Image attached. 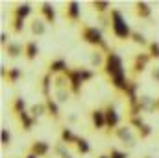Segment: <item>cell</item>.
<instances>
[{"mask_svg": "<svg viewBox=\"0 0 159 158\" xmlns=\"http://www.w3.org/2000/svg\"><path fill=\"white\" fill-rule=\"evenodd\" d=\"M104 73H106V77L109 78L111 86H113L117 91L124 93V89H126L129 78L126 77V69H124V62H122L120 54H117L115 50L107 52V56H106V65H104Z\"/></svg>", "mask_w": 159, "mask_h": 158, "instance_id": "cell-1", "label": "cell"}, {"mask_svg": "<svg viewBox=\"0 0 159 158\" xmlns=\"http://www.w3.org/2000/svg\"><path fill=\"white\" fill-rule=\"evenodd\" d=\"M80 37H81L83 43H87V45H91V47H94V48H98V50H104L106 54L111 52V48H109V45H107V39L104 37V34H102V30H100L98 26H89V24L81 26Z\"/></svg>", "mask_w": 159, "mask_h": 158, "instance_id": "cell-2", "label": "cell"}, {"mask_svg": "<svg viewBox=\"0 0 159 158\" xmlns=\"http://www.w3.org/2000/svg\"><path fill=\"white\" fill-rule=\"evenodd\" d=\"M109 19H111V32H113V36L117 37L119 41H128L131 39V34H133V30H131V26L128 24V21H126V17L122 15V11L120 9H111L109 11Z\"/></svg>", "mask_w": 159, "mask_h": 158, "instance_id": "cell-3", "label": "cell"}, {"mask_svg": "<svg viewBox=\"0 0 159 158\" xmlns=\"http://www.w3.org/2000/svg\"><path fill=\"white\" fill-rule=\"evenodd\" d=\"M113 136L119 140L124 147H128V149H133L137 145V140H139V136L133 132V128L129 125H120L119 128H115Z\"/></svg>", "mask_w": 159, "mask_h": 158, "instance_id": "cell-4", "label": "cell"}, {"mask_svg": "<svg viewBox=\"0 0 159 158\" xmlns=\"http://www.w3.org/2000/svg\"><path fill=\"white\" fill-rule=\"evenodd\" d=\"M150 62H152V56L148 54V50L146 52H137L135 56H133V62H131V73H133V77H139V75H143L144 71H146V67L150 65Z\"/></svg>", "mask_w": 159, "mask_h": 158, "instance_id": "cell-5", "label": "cell"}, {"mask_svg": "<svg viewBox=\"0 0 159 158\" xmlns=\"http://www.w3.org/2000/svg\"><path fill=\"white\" fill-rule=\"evenodd\" d=\"M104 112H106V123H107V134H113L115 128L120 126V114L117 112V108H115L111 102L106 104Z\"/></svg>", "mask_w": 159, "mask_h": 158, "instance_id": "cell-6", "label": "cell"}, {"mask_svg": "<svg viewBox=\"0 0 159 158\" xmlns=\"http://www.w3.org/2000/svg\"><path fill=\"white\" fill-rule=\"evenodd\" d=\"M65 75H67V78H69V84H70V91H72V95H80V93H81L83 80H81V77H80L78 67H69Z\"/></svg>", "mask_w": 159, "mask_h": 158, "instance_id": "cell-7", "label": "cell"}, {"mask_svg": "<svg viewBox=\"0 0 159 158\" xmlns=\"http://www.w3.org/2000/svg\"><path fill=\"white\" fill-rule=\"evenodd\" d=\"M65 19L69 22H80L81 19V6L76 0H70L65 4Z\"/></svg>", "mask_w": 159, "mask_h": 158, "instance_id": "cell-8", "label": "cell"}, {"mask_svg": "<svg viewBox=\"0 0 159 158\" xmlns=\"http://www.w3.org/2000/svg\"><path fill=\"white\" fill-rule=\"evenodd\" d=\"M89 119H91V125L94 130H104L107 128V123H106V112L102 108H93L91 114H89Z\"/></svg>", "mask_w": 159, "mask_h": 158, "instance_id": "cell-9", "label": "cell"}, {"mask_svg": "<svg viewBox=\"0 0 159 158\" xmlns=\"http://www.w3.org/2000/svg\"><path fill=\"white\" fill-rule=\"evenodd\" d=\"M50 151H52V147H50V143L48 141H44V140H34L32 141V145H30V153H34L37 158H44L50 155Z\"/></svg>", "mask_w": 159, "mask_h": 158, "instance_id": "cell-10", "label": "cell"}, {"mask_svg": "<svg viewBox=\"0 0 159 158\" xmlns=\"http://www.w3.org/2000/svg\"><path fill=\"white\" fill-rule=\"evenodd\" d=\"M133 13H135V17L137 19H141V21H152V6L148 4V2H135V6H133Z\"/></svg>", "mask_w": 159, "mask_h": 158, "instance_id": "cell-11", "label": "cell"}, {"mask_svg": "<svg viewBox=\"0 0 159 158\" xmlns=\"http://www.w3.org/2000/svg\"><path fill=\"white\" fill-rule=\"evenodd\" d=\"M139 108H141V114H154L157 110V99H154L150 95H141Z\"/></svg>", "mask_w": 159, "mask_h": 158, "instance_id": "cell-12", "label": "cell"}, {"mask_svg": "<svg viewBox=\"0 0 159 158\" xmlns=\"http://www.w3.org/2000/svg\"><path fill=\"white\" fill-rule=\"evenodd\" d=\"M106 52L104 50H98V48H94L91 54H89V65H91V69L94 71V69H104V65H106Z\"/></svg>", "mask_w": 159, "mask_h": 158, "instance_id": "cell-13", "label": "cell"}, {"mask_svg": "<svg viewBox=\"0 0 159 158\" xmlns=\"http://www.w3.org/2000/svg\"><path fill=\"white\" fill-rule=\"evenodd\" d=\"M17 121H19V125H20V128H22L24 132H30V130L37 125V119L34 117L28 110L22 112V114H17Z\"/></svg>", "mask_w": 159, "mask_h": 158, "instance_id": "cell-14", "label": "cell"}, {"mask_svg": "<svg viewBox=\"0 0 159 158\" xmlns=\"http://www.w3.org/2000/svg\"><path fill=\"white\" fill-rule=\"evenodd\" d=\"M67 69H69V63H67V60H63V58H56V60H52V62L48 63V73H50L52 77L63 75V73H67Z\"/></svg>", "mask_w": 159, "mask_h": 158, "instance_id": "cell-15", "label": "cell"}, {"mask_svg": "<svg viewBox=\"0 0 159 158\" xmlns=\"http://www.w3.org/2000/svg\"><path fill=\"white\" fill-rule=\"evenodd\" d=\"M41 15H43V19H44V22L46 24H56V7L50 4V2H43L41 4Z\"/></svg>", "mask_w": 159, "mask_h": 158, "instance_id": "cell-16", "label": "cell"}, {"mask_svg": "<svg viewBox=\"0 0 159 158\" xmlns=\"http://www.w3.org/2000/svg\"><path fill=\"white\" fill-rule=\"evenodd\" d=\"M4 52L9 56V58H20V56H24V45L22 43H19V41H9L7 43V47L4 48Z\"/></svg>", "mask_w": 159, "mask_h": 158, "instance_id": "cell-17", "label": "cell"}, {"mask_svg": "<svg viewBox=\"0 0 159 158\" xmlns=\"http://www.w3.org/2000/svg\"><path fill=\"white\" fill-rule=\"evenodd\" d=\"M80 136L74 134V130L70 128V126H61V132H59V141H63L65 145H76V141H78Z\"/></svg>", "mask_w": 159, "mask_h": 158, "instance_id": "cell-18", "label": "cell"}, {"mask_svg": "<svg viewBox=\"0 0 159 158\" xmlns=\"http://www.w3.org/2000/svg\"><path fill=\"white\" fill-rule=\"evenodd\" d=\"M52 86H54V77L46 71L41 78V93L44 99H50L52 97Z\"/></svg>", "mask_w": 159, "mask_h": 158, "instance_id": "cell-19", "label": "cell"}, {"mask_svg": "<svg viewBox=\"0 0 159 158\" xmlns=\"http://www.w3.org/2000/svg\"><path fill=\"white\" fill-rule=\"evenodd\" d=\"M48 24L44 22V19H32V22H30V34L32 36H35V37H41V36H44L46 34V28Z\"/></svg>", "mask_w": 159, "mask_h": 158, "instance_id": "cell-20", "label": "cell"}, {"mask_svg": "<svg viewBox=\"0 0 159 158\" xmlns=\"http://www.w3.org/2000/svg\"><path fill=\"white\" fill-rule=\"evenodd\" d=\"M32 6L28 4V2H24V4H17L15 7H13V11H11V15H15V17H20V19H28L30 15H32Z\"/></svg>", "mask_w": 159, "mask_h": 158, "instance_id": "cell-21", "label": "cell"}, {"mask_svg": "<svg viewBox=\"0 0 159 158\" xmlns=\"http://www.w3.org/2000/svg\"><path fill=\"white\" fill-rule=\"evenodd\" d=\"M37 54H39V45H37V41H28V43H24V58H26L28 62H34V60L37 58Z\"/></svg>", "mask_w": 159, "mask_h": 158, "instance_id": "cell-22", "label": "cell"}, {"mask_svg": "<svg viewBox=\"0 0 159 158\" xmlns=\"http://www.w3.org/2000/svg\"><path fill=\"white\" fill-rule=\"evenodd\" d=\"M44 102H46V108H48V116L54 121H59L61 119V112H59V104L56 102V99L50 97V99H44Z\"/></svg>", "mask_w": 159, "mask_h": 158, "instance_id": "cell-23", "label": "cell"}, {"mask_svg": "<svg viewBox=\"0 0 159 158\" xmlns=\"http://www.w3.org/2000/svg\"><path fill=\"white\" fill-rule=\"evenodd\" d=\"M28 112H30V114H32L34 117L39 121V119L43 117V116H46V114H48L46 102H44V101H41V102H35V104H32V106L28 108Z\"/></svg>", "mask_w": 159, "mask_h": 158, "instance_id": "cell-24", "label": "cell"}, {"mask_svg": "<svg viewBox=\"0 0 159 158\" xmlns=\"http://www.w3.org/2000/svg\"><path fill=\"white\" fill-rule=\"evenodd\" d=\"M91 7H93L98 15H109V11L113 9L107 0H94V2H91Z\"/></svg>", "mask_w": 159, "mask_h": 158, "instance_id": "cell-25", "label": "cell"}, {"mask_svg": "<svg viewBox=\"0 0 159 158\" xmlns=\"http://www.w3.org/2000/svg\"><path fill=\"white\" fill-rule=\"evenodd\" d=\"M11 112H13L15 116L26 112V99H24L22 95H17V97L13 99V102H11Z\"/></svg>", "mask_w": 159, "mask_h": 158, "instance_id": "cell-26", "label": "cell"}, {"mask_svg": "<svg viewBox=\"0 0 159 158\" xmlns=\"http://www.w3.org/2000/svg\"><path fill=\"white\" fill-rule=\"evenodd\" d=\"M70 97H72V91H70V89H59V91H54V99H56V102H57L59 106L67 104V102L70 101Z\"/></svg>", "mask_w": 159, "mask_h": 158, "instance_id": "cell-27", "label": "cell"}, {"mask_svg": "<svg viewBox=\"0 0 159 158\" xmlns=\"http://www.w3.org/2000/svg\"><path fill=\"white\" fill-rule=\"evenodd\" d=\"M22 78V69H19V67H9L7 69V77H6V82L7 84H17L19 80Z\"/></svg>", "mask_w": 159, "mask_h": 158, "instance_id": "cell-28", "label": "cell"}, {"mask_svg": "<svg viewBox=\"0 0 159 158\" xmlns=\"http://www.w3.org/2000/svg\"><path fill=\"white\" fill-rule=\"evenodd\" d=\"M59 89H70V84H69V78L65 73L54 77V91H59Z\"/></svg>", "mask_w": 159, "mask_h": 158, "instance_id": "cell-29", "label": "cell"}, {"mask_svg": "<svg viewBox=\"0 0 159 158\" xmlns=\"http://www.w3.org/2000/svg\"><path fill=\"white\" fill-rule=\"evenodd\" d=\"M74 147H76L78 155H81V156H83V155H91V143L87 141V138H81V136H80Z\"/></svg>", "mask_w": 159, "mask_h": 158, "instance_id": "cell-30", "label": "cell"}, {"mask_svg": "<svg viewBox=\"0 0 159 158\" xmlns=\"http://www.w3.org/2000/svg\"><path fill=\"white\" fill-rule=\"evenodd\" d=\"M11 30H13V34L20 36V34L24 32V19H20V17H15V15H11Z\"/></svg>", "mask_w": 159, "mask_h": 158, "instance_id": "cell-31", "label": "cell"}, {"mask_svg": "<svg viewBox=\"0 0 159 158\" xmlns=\"http://www.w3.org/2000/svg\"><path fill=\"white\" fill-rule=\"evenodd\" d=\"M131 41H133L135 45H139L141 48H143V47H146V48H148V45H150V41L146 39V36H144V34H141V32H137V30H133V34H131Z\"/></svg>", "mask_w": 159, "mask_h": 158, "instance_id": "cell-32", "label": "cell"}, {"mask_svg": "<svg viewBox=\"0 0 159 158\" xmlns=\"http://www.w3.org/2000/svg\"><path fill=\"white\" fill-rule=\"evenodd\" d=\"M128 125H129L131 128L139 130L141 126H144V125H146V121L143 119V116H133V117H128Z\"/></svg>", "mask_w": 159, "mask_h": 158, "instance_id": "cell-33", "label": "cell"}, {"mask_svg": "<svg viewBox=\"0 0 159 158\" xmlns=\"http://www.w3.org/2000/svg\"><path fill=\"white\" fill-rule=\"evenodd\" d=\"M0 143H2L4 149H6V147H11V134H9V130H7L6 126L0 130Z\"/></svg>", "mask_w": 159, "mask_h": 158, "instance_id": "cell-34", "label": "cell"}, {"mask_svg": "<svg viewBox=\"0 0 159 158\" xmlns=\"http://www.w3.org/2000/svg\"><path fill=\"white\" fill-rule=\"evenodd\" d=\"M78 71H80V77H81V80H83V84H85V82H91V80L94 78V71H93V69L78 67Z\"/></svg>", "mask_w": 159, "mask_h": 158, "instance_id": "cell-35", "label": "cell"}, {"mask_svg": "<svg viewBox=\"0 0 159 158\" xmlns=\"http://www.w3.org/2000/svg\"><path fill=\"white\" fill-rule=\"evenodd\" d=\"M152 132H154V128H152V126H150V125L146 123L144 126H141V128L137 130V136H139L141 140H148V138L152 136Z\"/></svg>", "mask_w": 159, "mask_h": 158, "instance_id": "cell-36", "label": "cell"}, {"mask_svg": "<svg viewBox=\"0 0 159 158\" xmlns=\"http://www.w3.org/2000/svg\"><path fill=\"white\" fill-rule=\"evenodd\" d=\"M67 147H69V145H65L63 141H57V143H56V145L52 147V155H56V156L59 158L61 155H63V153H67V151H69Z\"/></svg>", "mask_w": 159, "mask_h": 158, "instance_id": "cell-37", "label": "cell"}, {"mask_svg": "<svg viewBox=\"0 0 159 158\" xmlns=\"http://www.w3.org/2000/svg\"><path fill=\"white\" fill-rule=\"evenodd\" d=\"M148 54L152 56V60H159V43L157 41H150V45H148Z\"/></svg>", "mask_w": 159, "mask_h": 158, "instance_id": "cell-38", "label": "cell"}, {"mask_svg": "<svg viewBox=\"0 0 159 158\" xmlns=\"http://www.w3.org/2000/svg\"><path fill=\"white\" fill-rule=\"evenodd\" d=\"M109 156L111 158H128V153L126 151H119V149H109Z\"/></svg>", "mask_w": 159, "mask_h": 158, "instance_id": "cell-39", "label": "cell"}, {"mask_svg": "<svg viewBox=\"0 0 159 158\" xmlns=\"http://www.w3.org/2000/svg\"><path fill=\"white\" fill-rule=\"evenodd\" d=\"M7 39H9V36H7L6 32H0V47H2V50L7 47V43H9Z\"/></svg>", "mask_w": 159, "mask_h": 158, "instance_id": "cell-40", "label": "cell"}, {"mask_svg": "<svg viewBox=\"0 0 159 158\" xmlns=\"http://www.w3.org/2000/svg\"><path fill=\"white\" fill-rule=\"evenodd\" d=\"M150 78L154 80L156 84H159V65H156V67L150 71Z\"/></svg>", "mask_w": 159, "mask_h": 158, "instance_id": "cell-41", "label": "cell"}, {"mask_svg": "<svg viewBox=\"0 0 159 158\" xmlns=\"http://www.w3.org/2000/svg\"><path fill=\"white\" fill-rule=\"evenodd\" d=\"M6 77H7V67H6V65L2 63V65H0V78L6 82Z\"/></svg>", "mask_w": 159, "mask_h": 158, "instance_id": "cell-42", "label": "cell"}, {"mask_svg": "<svg viewBox=\"0 0 159 158\" xmlns=\"http://www.w3.org/2000/svg\"><path fill=\"white\" fill-rule=\"evenodd\" d=\"M67 121H69L70 125H76V123H78V116H76V114H69V116H67Z\"/></svg>", "mask_w": 159, "mask_h": 158, "instance_id": "cell-43", "label": "cell"}, {"mask_svg": "<svg viewBox=\"0 0 159 158\" xmlns=\"http://www.w3.org/2000/svg\"><path fill=\"white\" fill-rule=\"evenodd\" d=\"M59 158H74V155H72L70 151H67V153H63V155H61Z\"/></svg>", "mask_w": 159, "mask_h": 158, "instance_id": "cell-44", "label": "cell"}, {"mask_svg": "<svg viewBox=\"0 0 159 158\" xmlns=\"http://www.w3.org/2000/svg\"><path fill=\"white\" fill-rule=\"evenodd\" d=\"M24 158H37V156H35L34 153H28V155H26V156H24Z\"/></svg>", "mask_w": 159, "mask_h": 158, "instance_id": "cell-45", "label": "cell"}, {"mask_svg": "<svg viewBox=\"0 0 159 158\" xmlns=\"http://www.w3.org/2000/svg\"><path fill=\"white\" fill-rule=\"evenodd\" d=\"M96 158H111V156H109V155H98Z\"/></svg>", "mask_w": 159, "mask_h": 158, "instance_id": "cell-46", "label": "cell"}, {"mask_svg": "<svg viewBox=\"0 0 159 158\" xmlns=\"http://www.w3.org/2000/svg\"><path fill=\"white\" fill-rule=\"evenodd\" d=\"M157 112H159V97H157Z\"/></svg>", "mask_w": 159, "mask_h": 158, "instance_id": "cell-47", "label": "cell"}, {"mask_svg": "<svg viewBox=\"0 0 159 158\" xmlns=\"http://www.w3.org/2000/svg\"><path fill=\"white\" fill-rule=\"evenodd\" d=\"M144 158H152V156H144Z\"/></svg>", "mask_w": 159, "mask_h": 158, "instance_id": "cell-48", "label": "cell"}]
</instances>
